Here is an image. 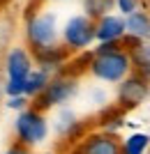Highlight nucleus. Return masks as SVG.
<instances>
[{
  "label": "nucleus",
  "mask_w": 150,
  "mask_h": 154,
  "mask_svg": "<svg viewBox=\"0 0 150 154\" xmlns=\"http://www.w3.org/2000/svg\"><path fill=\"white\" fill-rule=\"evenodd\" d=\"M134 69L129 51L123 48H113L106 53H95V58L90 62V74L104 83H120L123 78H127Z\"/></svg>",
  "instance_id": "f257e3e1"
},
{
  "label": "nucleus",
  "mask_w": 150,
  "mask_h": 154,
  "mask_svg": "<svg viewBox=\"0 0 150 154\" xmlns=\"http://www.w3.org/2000/svg\"><path fill=\"white\" fill-rule=\"evenodd\" d=\"M28 42L35 51H44V48H53L60 42V28H58V19L51 12H42L37 16L28 21Z\"/></svg>",
  "instance_id": "f03ea898"
},
{
  "label": "nucleus",
  "mask_w": 150,
  "mask_h": 154,
  "mask_svg": "<svg viewBox=\"0 0 150 154\" xmlns=\"http://www.w3.org/2000/svg\"><path fill=\"white\" fill-rule=\"evenodd\" d=\"M5 71H7V83H5L7 97L23 94L26 78H28V74L33 71V58H30V53H28L26 48H21V46H14L12 51L7 53Z\"/></svg>",
  "instance_id": "7ed1b4c3"
},
{
  "label": "nucleus",
  "mask_w": 150,
  "mask_h": 154,
  "mask_svg": "<svg viewBox=\"0 0 150 154\" xmlns=\"http://www.w3.org/2000/svg\"><path fill=\"white\" fill-rule=\"evenodd\" d=\"M14 131H16V138L19 143L28 145V147H35L39 143L46 140L49 136V122L46 117L35 108H23L14 122Z\"/></svg>",
  "instance_id": "20e7f679"
},
{
  "label": "nucleus",
  "mask_w": 150,
  "mask_h": 154,
  "mask_svg": "<svg viewBox=\"0 0 150 154\" xmlns=\"http://www.w3.org/2000/svg\"><path fill=\"white\" fill-rule=\"evenodd\" d=\"M60 39L69 51L88 48L95 42V21L85 14H76L65 23L62 32H60Z\"/></svg>",
  "instance_id": "39448f33"
},
{
  "label": "nucleus",
  "mask_w": 150,
  "mask_h": 154,
  "mask_svg": "<svg viewBox=\"0 0 150 154\" xmlns=\"http://www.w3.org/2000/svg\"><path fill=\"white\" fill-rule=\"evenodd\" d=\"M78 92V83L76 78L69 76H56L51 78L46 88L39 94V106L42 108H53V106H62L69 99H74V94Z\"/></svg>",
  "instance_id": "423d86ee"
},
{
  "label": "nucleus",
  "mask_w": 150,
  "mask_h": 154,
  "mask_svg": "<svg viewBox=\"0 0 150 154\" xmlns=\"http://www.w3.org/2000/svg\"><path fill=\"white\" fill-rule=\"evenodd\" d=\"M120 90H118V99L123 106H136L148 97V81L139 74H129L127 78L120 81Z\"/></svg>",
  "instance_id": "0eeeda50"
},
{
  "label": "nucleus",
  "mask_w": 150,
  "mask_h": 154,
  "mask_svg": "<svg viewBox=\"0 0 150 154\" xmlns=\"http://www.w3.org/2000/svg\"><path fill=\"white\" fill-rule=\"evenodd\" d=\"M81 154H123V145L113 134L102 131L85 138L81 145Z\"/></svg>",
  "instance_id": "6e6552de"
},
{
  "label": "nucleus",
  "mask_w": 150,
  "mask_h": 154,
  "mask_svg": "<svg viewBox=\"0 0 150 154\" xmlns=\"http://www.w3.org/2000/svg\"><path fill=\"white\" fill-rule=\"evenodd\" d=\"M125 37V16L104 14L95 21V39L97 42H120Z\"/></svg>",
  "instance_id": "1a4fd4ad"
},
{
  "label": "nucleus",
  "mask_w": 150,
  "mask_h": 154,
  "mask_svg": "<svg viewBox=\"0 0 150 154\" xmlns=\"http://www.w3.org/2000/svg\"><path fill=\"white\" fill-rule=\"evenodd\" d=\"M125 35H129L139 42L150 39V14L143 9H134L132 14H127L125 16Z\"/></svg>",
  "instance_id": "9d476101"
},
{
  "label": "nucleus",
  "mask_w": 150,
  "mask_h": 154,
  "mask_svg": "<svg viewBox=\"0 0 150 154\" xmlns=\"http://www.w3.org/2000/svg\"><path fill=\"white\" fill-rule=\"evenodd\" d=\"M49 81H51V74H49L46 69H42V67H39V69H33L30 74H28V78H26L23 94L26 97H39Z\"/></svg>",
  "instance_id": "9b49d317"
},
{
  "label": "nucleus",
  "mask_w": 150,
  "mask_h": 154,
  "mask_svg": "<svg viewBox=\"0 0 150 154\" xmlns=\"http://www.w3.org/2000/svg\"><path fill=\"white\" fill-rule=\"evenodd\" d=\"M56 129H58V134L60 136H72V134H76L78 131V120H76V115H74L72 110H60L58 113V117H56Z\"/></svg>",
  "instance_id": "f8f14e48"
},
{
  "label": "nucleus",
  "mask_w": 150,
  "mask_h": 154,
  "mask_svg": "<svg viewBox=\"0 0 150 154\" xmlns=\"http://www.w3.org/2000/svg\"><path fill=\"white\" fill-rule=\"evenodd\" d=\"M150 147V136L148 134H132L123 143V154H145Z\"/></svg>",
  "instance_id": "ddd939ff"
},
{
  "label": "nucleus",
  "mask_w": 150,
  "mask_h": 154,
  "mask_svg": "<svg viewBox=\"0 0 150 154\" xmlns=\"http://www.w3.org/2000/svg\"><path fill=\"white\" fill-rule=\"evenodd\" d=\"M113 0H83V7H85V16L90 19H99L104 16L109 9H111Z\"/></svg>",
  "instance_id": "4468645a"
},
{
  "label": "nucleus",
  "mask_w": 150,
  "mask_h": 154,
  "mask_svg": "<svg viewBox=\"0 0 150 154\" xmlns=\"http://www.w3.org/2000/svg\"><path fill=\"white\" fill-rule=\"evenodd\" d=\"M118 9H120V14L123 16H127V14H132L134 9H139V0H116Z\"/></svg>",
  "instance_id": "2eb2a0df"
},
{
  "label": "nucleus",
  "mask_w": 150,
  "mask_h": 154,
  "mask_svg": "<svg viewBox=\"0 0 150 154\" xmlns=\"http://www.w3.org/2000/svg\"><path fill=\"white\" fill-rule=\"evenodd\" d=\"M26 103H28V97L26 94H14V97H9V108H16V110H23L26 108Z\"/></svg>",
  "instance_id": "dca6fc26"
},
{
  "label": "nucleus",
  "mask_w": 150,
  "mask_h": 154,
  "mask_svg": "<svg viewBox=\"0 0 150 154\" xmlns=\"http://www.w3.org/2000/svg\"><path fill=\"white\" fill-rule=\"evenodd\" d=\"M5 154H30V147H28V145H23V143H16V145H12Z\"/></svg>",
  "instance_id": "f3484780"
},
{
  "label": "nucleus",
  "mask_w": 150,
  "mask_h": 154,
  "mask_svg": "<svg viewBox=\"0 0 150 154\" xmlns=\"http://www.w3.org/2000/svg\"><path fill=\"white\" fill-rule=\"evenodd\" d=\"M143 71H145V74H148V76H150V60H148V64H145V67H143Z\"/></svg>",
  "instance_id": "a211bd4d"
},
{
  "label": "nucleus",
  "mask_w": 150,
  "mask_h": 154,
  "mask_svg": "<svg viewBox=\"0 0 150 154\" xmlns=\"http://www.w3.org/2000/svg\"><path fill=\"white\" fill-rule=\"evenodd\" d=\"M0 94H2V90H0Z\"/></svg>",
  "instance_id": "6ab92c4d"
}]
</instances>
